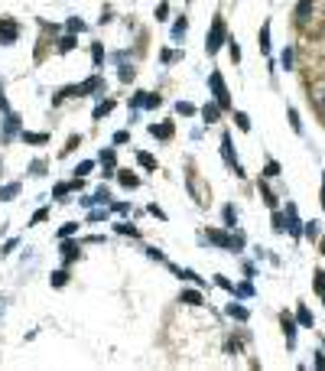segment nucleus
<instances>
[{
	"instance_id": "9",
	"label": "nucleus",
	"mask_w": 325,
	"mask_h": 371,
	"mask_svg": "<svg viewBox=\"0 0 325 371\" xmlns=\"http://www.w3.org/2000/svg\"><path fill=\"white\" fill-rule=\"evenodd\" d=\"M283 329H286V342H289V345H293V342H296V322L289 319L286 313H283Z\"/></svg>"
},
{
	"instance_id": "24",
	"label": "nucleus",
	"mask_w": 325,
	"mask_h": 371,
	"mask_svg": "<svg viewBox=\"0 0 325 371\" xmlns=\"http://www.w3.org/2000/svg\"><path fill=\"white\" fill-rule=\"evenodd\" d=\"M234 121H238V127H241V130H251V121H247V114H241V111H238V114H234Z\"/></svg>"
},
{
	"instance_id": "25",
	"label": "nucleus",
	"mask_w": 325,
	"mask_h": 371,
	"mask_svg": "<svg viewBox=\"0 0 325 371\" xmlns=\"http://www.w3.org/2000/svg\"><path fill=\"white\" fill-rule=\"evenodd\" d=\"M176 111H179V114H186V118H192V114H195V108H192V104H186V101H179V104H176Z\"/></svg>"
},
{
	"instance_id": "29",
	"label": "nucleus",
	"mask_w": 325,
	"mask_h": 371,
	"mask_svg": "<svg viewBox=\"0 0 325 371\" xmlns=\"http://www.w3.org/2000/svg\"><path fill=\"white\" fill-rule=\"evenodd\" d=\"M315 235H319V222H309L306 225V238H315Z\"/></svg>"
},
{
	"instance_id": "23",
	"label": "nucleus",
	"mask_w": 325,
	"mask_h": 371,
	"mask_svg": "<svg viewBox=\"0 0 325 371\" xmlns=\"http://www.w3.org/2000/svg\"><path fill=\"white\" fill-rule=\"evenodd\" d=\"M65 280H68L65 270H56V273H52V284H56V287H65Z\"/></svg>"
},
{
	"instance_id": "18",
	"label": "nucleus",
	"mask_w": 325,
	"mask_h": 371,
	"mask_svg": "<svg viewBox=\"0 0 325 371\" xmlns=\"http://www.w3.org/2000/svg\"><path fill=\"white\" fill-rule=\"evenodd\" d=\"M143 108H160V95H146L143 91Z\"/></svg>"
},
{
	"instance_id": "13",
	"label": "nucleus",
	"mask_w": 325,
	"mask_h": 371,
	"mask_svg": "<svg viewBox=\"0 0 325 371\" xmlns=\"http://www.w3.org/2000/svg\"><path fill=\"white\" fill-rule=\"evenodd\" d=\"M228 316H234V319H241V322H244V319H247V309H244V306H234V303H231V306H228Z\"/></svg>"
},
{
	"instance_id": "3",
	"label": "nucleus",
	"mask_w": 325,
	"mask_h": 371,
	"mask_svg": "<svg viewBox=\"0 0 325 371\" xmlns=\"http://www.w3.org/2000/svg\"><path fill=\"white\" fill-rule=\"evenodd\" d=\"M98 88H101V78L94 75V78H88V82H82L78 88H68L65 98H68V95H88V91H98Z\"/></svg>"
},
{
	"instance_id": "6",
	"label": "nucleus",
	"mask_w": 325,
	"mask_h": 371,
	"mask_svg": "<svg viewBox=\"0 0 325 371\" xmlns=\"http://www.w3.org/2000/svg\"><path fill=\"white\" fill-rule=\"evenodd\" d=\"M150 134H153V137H160V140H169V137H172V124H153Z\"/></svg>"
},
{
	"instance_id": "11",
	"label": "nucleus",
	"mask_w": 325,
	"mask_h": 371,
	"mask_svg": "<svg viewBox=\"0 0 325 371\" xmlns=\"http://www.w3.org/2000/svg\"><path fill=\"white\" fill-rule=\"evenodd\" d=\"M182 303L198 306V303H202V293H198V290H186V293H182Z\"/></svg>"
},
{
	"instance_id": "35",
	"label": "nucleus",
	"mask_w": 325,
	"mask_h": 371,
	"mask_svg": "<svg viewBox=\"0 0 325 371\" xmlns=\"http://www.w3.org/2000/svg\"><path fill=\"white\" fill-rule=\"evenodd\" d=\"M59 49H75V36H65L62 42H59Z\"/></svg>"
},
{
	"instance_id": "4",
	"label": "nucleus",
	"mask_w": 325,
	"mask_h": 371,
	"mask_svg": "<svg viewBox=\"0 0 325 371\" xmlns=\"http://www.w3.org/2000/svg\"><path fill=\"white\" fill-rule=\"evenodd\" d=\"M16 36H20L16 23H0V42H16Z\"/></svg>"
},
{
	"instance_id": "1",
	"label": "nucleus",
	"mask_w": 325,
	"mask_h": 371,
	"mask_svg": "<svg viewBox=\"0 0 325 371\" xmlns=\"http://www.w3.org/2000/svg\"><path fill=\"white\" fill-rule=\"evenodd\" d=\"M208 82H212V91H215V101L221 104V108H231V98H228V88H224V78L218 75V72H212V78H208Z\"/></svg>"
},
{
	"instance_id": "33",
	"label": "nucleus",
	"mask_w": 325,
	"mask_h": 371,
	"mask_svg": "<svg viewBox=\"0 0 325 371\" xmlns=\"http://www.w3.org/2000/svg\"><path fill=\"white\" fill-rule=\"evenodd\" d=\"M127 140H130L127 130H117V134H114V144H127Z\"/></svg>"
},
{
	"instance_id": "19",
	"label": "nucleus",
	"mask_w": 325,
	"mask_h": 371,
	"mask_svg": "<svg viewBox=\"0 0 325 371\" xmlns=\"http://www.w3.org/2000/svg\"><path fill=\"white\" fill-rule=\"evenodd\" d=\"M224 222H228V228H234V222H238V212H234V205L224 208Z\"/></svg>"
},
{
	"instance_id": "17",
	"label": "nucleus",
	"mask_w": 325,
	"mask_h": 371,
	"mask_svg": "<svg viewBox=\"0 0 325 371\" xmlns=\"http://www.w3.org/2000/svg\"><path fill=\"white\" fill-rule=\"evenodd\" d=\"M23 140H26V144H46L49 134H23Z\"/></svg>"
},
{
	"instance_id": "32",
	"label": "nucleus",
	"mask_w": 325,
	"mask_h": 371,
	"mask_svg": "<svg viewBox=\"0 0 325 371\" xmlns=\"http://www.w3.org/2000/svg\"><path fill=\"white\" fill-rule=\"evenodd\" d=\"M75 228H78L75 222H68V225H62V231H59V235H62V238H68V235H75Z\"/></svg>"
},
{
	"instance_id": "28",
	"label": "nucleus",
	"mask_w": 325,
	"mask_h": 371,
	"mask_svg": "<svg viewBox=\"0 0 325 371\" xmlns=\"http://www.w3.org/2000/svg\"><path fill=\"white\" fill-rule=\"evenodd\" d=\"M62 254H65L68 261H72V258H75V244H72V241H65V244H62Z\"/></svg>"
},
{
	"instance_id": "41",
	"label": "nucleus",
	"mask_w": 325,
	"mask_h": 371,
	"mask_svg": "<svg viewBox=\"0 0 325 371\" xmlns=\"http://www.w3.org/2000/svg\"><path fill=\"white\" fill-rule=\"evenodd\" d=\"M111 199V192L108 189H98V196H94V202H108Z\"/></svg>"
},
{
	"instance_id": "21",
	"label": "nucleus",
	"mask_w": 325,
	"mask_h": 371,
	"mask_svg": "<svg viewBox=\"0 0 325 371\" xmlns=\"http://www.w3.org/2000/svg\"><path fill=\"white\" fill-rule=\"evenodd\" d=\"M137 182H140L137 176H130V173H120V186H127V189H134Z\"/></svg>"
},
{
	"instance_id": "43",
	"label": "nucleus",
	"mask_w": 325,
	"mask_h": 371,
	"mask_svg": "<svg viewBox=\"0 0 325 371\" xmlns=\"http://www.w3.org/2000/svg\"><path fill=\"white\" fill-rule=\"evenodd\" d=\"M322 202H325V182H322Z\"/></svg>"
},
{
	"instance_id": "26",
	"label": "nucleus",
	"mask_w": 325,
	"mask_h": 371,
	"mask_svg": "<svg viewBox=\"0 0 325 371\" xmlns=\"http://www.w3.org/2000/svg\"><path fill=\"white\" fill-rule=\"evenodd\" d=\"M280 62H283V68H293V49H283V56H280Z\"/></svg>"
},
{
	"instance_id": "42",
	"label": "nucleus",
	"mask_w": 325,
	"mask_h": 371,
	"mask_svg": "<svg viewBox=\"0 0 325 371\" xmlns=\"http://www.w3.org/2000/svg\"><path fill=\"white\" fill-rule=\"evenodd\" d=\"M120 78H124V82H130V78H134V68L124 65V68H120Z\"/></svg>"
},
{
	"instance_id": "31",
	"label": "nucleus",
	"mask_w": 325,
	"mask_h": 371,
	"mask_svg": "<svg viewBox=\"0 0 325 371\" xmlns=\"http://www.w3.org/2000/svg\"><path fill=\"white\" fill-rule=\"evenodd\" d=\"M289 124H293V130H303V124H299V114H296V111H289Z\"/></svg>"
},
{
	"instance_id": "7",
	"label": "nucleus",
	"mask_w": 325,
	"mask_h": 371,
	"mask_svg": "<svg viewBox=\"0 0 325 371\" xmlns=\"http://www.w3.org/2000/svg\"><path fill=\"white\" fill-rule=\"evenodd\" d=\"M221 156H224V163L228 166H234V150H231V137H221Z\"/></svg>"
},
{
	"instance_id": "27",
	"label": "nucleus",
	"mask_w": 325,
	"mask_h": 371,
	"mask_svg": "<svg viewBox=\"0 0 325 371\" xmlns=\"http://www.w3.org/2000/svg\"><path fill=\"white\" fill-rule=\"evenodd\" d=\"M299 322H303V326H312V313H309V309H306V306L299 309Z\"/></svg>"
},
{
	"instance_id": "22",
	"label": "nucleus",
	"mask_w": 325,
	"mask_h": 371,
	"mask_svg": "<svg viewBox=\"0 0 325 371\" xmlns=\"http://www.w3.org/2000/svg\"><path fill=\"white\" fill-rule=\"evenodd\" d=\"M182 36H186V20H179L172 26V39H182Z\"/></svg>"
},
{
	"instance_id": "37",
	"label": "nucleus",
	"mask_w": 325,
	"mask_h": 371,
	"mask_svg": "<svg viewBox=\"0 0 325 371\" xmlns=\"http://www.w3.org/2000/svg\"><path fill=\"white\" fill-rule=\"evenodd\" d=\"M263 199H267V205H270V208L277 205V196H273V192H270V189H263Z\"/></svg>"
},
{
	"instance_id": "8",
	"label": "nucleus",
	"mask_w": 325,
	"mask_h": 371,
	"mask_svg": "<svg viewBox=\"0 0 325 371\" xmlns=\"http://www.w3.org/2000/svg\"><path fill=\"white\" fill-rule=\"evenodd\" d=\"M16 127H20V118L16 114H7V127H4V140H10L16 134Z\"/></svg>"
},
{
	"instance_id": "30",
	"label": "nucleus",
	"mask_w": 325,
	"mask_h": 371,
	"mask_svg": "<svg viewBox=\"0 0 325 371\" xmlns=\"http://www.w3.org/2000/svg\"><path fill=\"white\" fill-rule=\"evenodd\" d=\"M234 293H238V296H251V293H254V287H251V284H241L238 290H234Z\"/></svg>"
},
{
	"instance_id": "39",
	"label": "nucleus",
	"mask_w": 325,
	"mask_h": 371,
	"mask_svg": "<svg viewBox=\"0 0 325 371\" xmlns=\"http://www.w3.org/2000/svg\"><path fill=\"white\" fill-rule=\"evenodd\" d=\"M117 231H120V235H137V228H134V225H117Z\"/></svg>"
},
{
	"instance_id": "15",
	"label": "nucleus",
	"mask_w": 325,
	"mask_h": 371,
	"mask_svg": "<svg viewBox=\"0 0 325 371\" xmlns=\"http://www.w3.org/2000/svg\"><path fill=\"white\" fill-rule=\"evenodd\" d=\"M137 163L143 166V170H156V160H153L150 153H140V156H137Z\"/></svg>"
},
{
	"instance_id": "20",
	"label": "nucleus",
	"mask_w": 325,
	"mask_h": 371,
	"mask_svg": "<svg viewBox=\"0 0 325 371\" xmlns=\"http://www.w3.org/2000/svg\"><path fill=\"white\" fill-rule=\"evenodd\" d=\"M260 49L263 52L270 49V26H263V30H260Z\"/></svg>"
},
{
	"instance_id": "12",
	"label": "nucleus",
	"mask_w": 325,
	"mask_h": 371,
	"mask_svg": "<svg viewBox=\"0 0 325 371\" xmlns=\"http://www.w3.org/2000/svg\"><path fill=\"white\" fill-rule=\"evenodd\" d=\"M16 192H20V182H10V186H4V189H0V199L7 202V199H13Z\"/></svg>"
},
{
	"instance_id": "40",
	"label": "nucleus",
	"mask_w": 325,
	"mask_h": 371,
	"mask_svg": "<svg viewBox=\"0 0 325 371\" xmlns=\"http://www.w3.org/2000/svg\"><path fill=\"white\" fill-rule=\"evenodd\" d=\"M68 30L78 33V30H85V23H82V20H68Z\"/></svg>"
},
{
	"instance_id": "5",
	"label": "nucleus",
	"mask_w": 325,
	"mask_h": 371,
	"mask_svg": "<svg viewBox=\"0 0 325 371\" xmlns=\"http://www.w3.org/2000/svg\"><path fill=\"white\" fill-rule=\"evenodd\" d=\"M208 241L218 244V247H231V244H234V238H228L224 231H208Z\"/></svg>"
},
{
	"instance_id": "34",
	"label": "nucleus",
	"mask_w": 325,
	"mask_h": 371,
	"mask_svg": "<svg viewBox=\"0 0 325 371\" xmlns=\"http://www.w3.org/2000/svg\"><path fill=\"white\" fill-rule=\"evenodd\" d=\"M283 222H286V218H283V215H280V212H277V215H273V228H277V231H283V228H286Z\"/></svg>"
},
{
	"instance_id": "10",
	"label": "nucleus",
	"mask_w": 325,
	"mask_h": 371,
	"mask_svg": "<svg viewBox=\"0 0 325 371\" xmlns=\"http://www.w3.org/2000/svg\"><path fill=\"white\" fill-rule=\"evenodd\" d=\"M218 111H221V104H205V108H202V118L212 124V121H218Z\"/></svg>"
},
{
	"instance_id": "38",
	"label": "nucleus",
	"mask_w": 325,
	"mask_h": 371,
	"mask_svg": "<svg viewBox=\"0 0 325 371\" xmlns=\"http://www.w3.org/2000/svg\"><path fill=\"white\" fill-rule=\"evenodd\" d=\"M166 13H169V7H166V4L156 7V20H166Z\"/></svg>"
},
{
	"instance_id": "44",
	"label": "nucleus",
	"mask_w": 325,
	"mask_h": 371,
	"mask_svg": "<svg viewBox=\"0 0 325 371\" xmlns=\"http://www.w3.org/2000/svg\"><path fill=\"white\" fill-rule=\"evenodd\" d=\"M322 251H325V241H322Z\"/></svg>"
},
{
	"instance_id": "2",
	"label": "nucleus",
	"mask_w": 325,
	"mask_h": 371,
	"mask_svg": "<svg viewBox=\"0 0 325 371\" xmlns=\"http://www.w3.org/2000/svg\"><path fill=\"white\" fill-rule=\"evenodd\" d=\"M221 42H224V23H221V20H215L205 46H208V52H218V49H221Z\"/></svg>"
},
{
	"instance_id": "14",
	"label": "nucleus",
	"mask_w": 325,
	"mask_h": 371,
	"mask_svg": "<svg viewBox=\"0 0 325 371\" xmlns=\"http://www.w3.org/2000/svg\"><path fill=\"white\" fill-rule=\"evenodd\" d=\"M309 10H312V0H303V4L296 7V16H299V20H309Z\"/></svg>"
},
{
	"instance_id": "16",
	"label": "nucleus",
	"mask_w": 325,
	"mask_h": 371,
	"mask_svg": "<svg viewBox=\"0 0 325 371\" xmlns=\"http://www.w3.org/2000/svg\"><path fill=\"white\" fill-rule=\"evenodd\" d=\"M263 176H267V179H273V176H280V163H273V160H270L267 166H263Z\"/></svg>"
},
{
	"instance_id": "36",
	"label": "nucleus",
	"mask_w": 325,
	"mask_h": 371,
	"mask_svg": "<svg viewBox=\"0 0 325 371\" xmlns=\"http://www.w3.org/2000/svg\"><path fill=\"white\" fill-rule=\"evenodd\" d=\"M46 215H49V212H46V208H39V212H36V215H33V225H39V222H46Z\"/></svg>"
}]
</instances>
